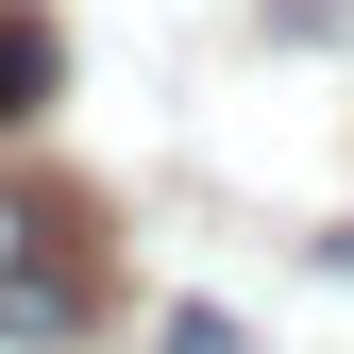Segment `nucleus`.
<instances>
[{"label":"nucleus","mask_w":354,"mask_h":354,"mask_svg":"<svg viewBox=\"0 0 354 354\" xmlns=\"http://www.w3.org/2000/svg\"><path fill=\"white\" fill-rule=\"evenodd\" d=\"M169 354H236V321H219V304H186V321H169Z\"/></svg>","instance_id":"7ed1b4c3"},{"label":"nucleus","mask_w":354,"mask_h":354,"mask_svg":"<svg viewBox=\"0 0 354 354\" xmlns=\"http://www.w3.org/2000/svg\"><path fill=\"white\" fill-rule=\"evenodd\" d=\"M118 321V236L102 203L51 186V169H0V337L17 354H84Z\"/></svg>","instance_id":"f257e3e1"},{"label":"nucleus","mask_w":354,"mask_h":354,"mask_svg":"<svg viewBox=\"0 0 354 354\" xmlns=\"http://www.w3.org/2000/svg\"><path fill=\"white\" fill-rule=\"evenodd\" d=\"M51 84H68L51 17H34V0H0V118H51Z\"/></svg>","instance_id":"f03ea898"}]
</instances>
